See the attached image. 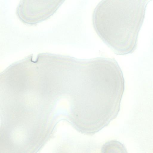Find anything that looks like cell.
I'll return each mask as SVG.
<instances>
[{
  "mask_svg": "<svg viewBox=\"0 0 153 153\" xmlns=\"http://www.w3.org/2000/svg\"><path fill=\"white\" fill-rule=\"evenodd\" d=\"M117 79L112 59L69 56L63 93L69 97L70 121L74 128H84L101 113L115 90Z\"/></svg>",
  "mask_w": 153,
  "mask_h": 153,
  "instance_id": "1",
  "label": "cell"
},
{
  "mask_svg": "<svg viewBox=\"0 0 153 153\" xmlns=\"http://www.w3.org/2000/svg\"><path fill=\"white\" fill-rule=\"evenodd\" d=\"M102 152H108L110 151H126L125 147L121 143L116 140H111L105 143L102 148Z\"/></svg>",
  "mask_w": 153,
  "mask_h": 153,
  "instance_id": "2",
  "label": "cell"
}]
</instances>
